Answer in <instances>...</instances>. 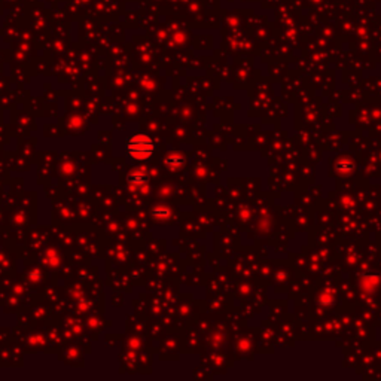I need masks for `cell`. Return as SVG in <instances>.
Segmentation results:
<instances>
[{
	"instance_id": "obj_1",
	"label": "cell",
	"mask_w": 381,
	"mask_h": 381,
	"mask_svg": "<svg viewBox=\"0 0 381 381\" xmlns=\"http://www.w3.org/2000/svg\"><path fill=\"white\" fill-rule=\"evenodd\" d=\"M155 152V143L146 134H136L127 141V154L136 161L149 159Z\"/></svg>"
},
{
	"instance_id": "obj_2",
	"label": "cell",
	"mask_w": 381,
	"mask_h": 381,
	"mask_svg": "<svg viewBox=\"0 0 381 381\" xmlns=\"http://www.w3.org/2000/svg\"><path fill=\"white\" fill-rule=\"evenodd\" d=\"M128 182L133 183V185H141V183H146L148 182V176L143 173V172H134L128 176Z\"/></svg>"
},
{
	"instance_id": "obj_3",
	"label": "cell",
	"mask_w": 381,
	"mask_h": 381,
	"mask_svg": "<svg viewBox=\"0 0 381 381\" xmlns=\"http://www.w3.org/2000/svg\"><path fill=\"white\" fill-rule=\"evenodd\" d=\"M183 156L182 155H177V154H170V155L165 158V164L167 165H170L172 169H177V167H180L182 164H183Z\"/></svg>"
},
{
	"instance_id": "obj_4",
	"label": "cell",
	"mask_w": 381,
	"mask_h": 381,
	"mask_svg": "<svg viewBox=\"0 0 381 381\" xmlns=\"http://www.w3.org/2000/svg\"><path fill=\"white\" fill-rule=\"evenodd\" d=\"M152 215L155 216V218H169L172 213H170V208L165 207V206H156L154 210H152Z\"/></svg>"
},
{
	"instance_id": "obj_5",
	"label": "cell",
	"mask_w": 381,
	"mask_h": 381,
	"mask_svg": "<svg viewBox=\"0 0 381 381\" xmlns=\"http://www.w3.org/2000/svg\"><path fill=\"white\" fill-rule=\"evenodd\" d=\"M337 170H338V173L341 174L351 173V172H353V164H351V162H347L346 164V161H341V162L338 164Z\"/></svg>"
}]
</instances>
